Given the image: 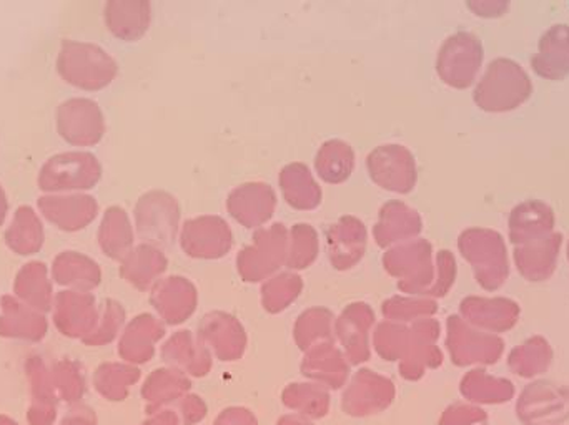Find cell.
Instances as JSON below:
<instances>
[{
	"label": "cell",
	"mask_w": 569,
	"mask_h": 425,
	"mask_svg": "<svg viewBox=\"0 0 569 425\" xmlns=\"http://www.w3.org/2000/svg\"><path fill=\"white\" fill-rule=\"evenodd\" d=\"M461 256L473 267L475 280L485 291H498L510 277V256L505 237L491 227H468L458 236Z\"/></svg>",
	"instance_id": "cell-3"
},
{
	"label": "cell",
	"mask_w": 569,
	"mask_h": 425,
	"mask_svg": "<svg viewBox=\"0 0 569 425\" xmlns=\"http://www.w3.org/2000/svg\"><path fill=\"white\" fill-rule=\"evenodd\" d=\"M52 280L69 291L90 293L102 281L99 263L79 251H62L52 263Z\"/></svg>",
	"instance_id": "cell-30"
},
{
	"label": "cell",
	"mask_w": 569,
	"mask_h": 425,
	"mask_svg": "<svg viewBox=\"0 0 569 425\" xmlns=\"http://www.w3.org/2000/svg\"><path fill=\"white\" fill-rule=\"evenodd\" d=\"M99 314L92 293L63 290L53 300V323L63 336L86 340L96 330Z\"/></svg>",
	"instance_id": "cell-18"
},
{
	"label": "cell",
	"mask_w": 569,
	"mask_h": 425,
	"mask_svg": "<svg viewBox=\"0 0 569 425\" xmlns=\"http://www.w3.org/2000/svg\"><path fill=\"white\" fill-rule=\"evenodd\" d=\"M303 291V277L295 271L273 274L262 284V304L270 313L287 310Z\"/></svg>",
	"instance_id": "cell-43"
},
{
	"label": "cell",
	"mask_w": 569,
	"mask_h": 425,
	"mask_svg": "<svg viewBox=\"0 0 569 425\" xmlns=\"http://www.w3.org/2000/svg\"><path fill=\"white\" fill-rule=\"evenodd\" d=\"M57 72L70 85L97 92L116 80L119 63L96 43L67 39L60 43Z\"/></svg>",
	"instance_id": "cell-2"
},
{
	"label": "cell",
	"mask_w": 569,
	"mask_h": 425,
	"mask_svg": "<svg viewBox=\"0 0 569 425\" xmlns=\"http://www.w3.org/2000/svg\"><path fill=\"white\" fill-rule=\"evenodd\" d=\"M107 29L117 39L133 42L142 39L152 22L149 0H109L103 9Z\"/></svg>",
	"instance_id": "cell-27"
},
{
	"label": "cell",
	"mask_w": 569,
	"mask_h": 425,
	"mask_svg": "<svg viewBox=\"0 0 569 425\" xmlns=\"http://www.w3.org/2000/svg\"><path fill=\"white\" fill-rule=\"evenodd\" d=\"M441 425H488V414L475 404L458 403L445 411Z\"/></svg>",
	"instance_id": "cell-52"
},
{
	"label": "cell",
	"mask_w": 569,
	"mask_h": 425,
	"mask_svg": "<svg viewBox=\"0 0 569 425\" xmlns=\"http://www.w3.org/2000/svg\"><path fill=\"white\" fill-rule=\"evenodd\" d=\"M139 370L129 364L107 363L97 370L96 386L103 396L119 401L126 396L129 387L139 380Z\"/></svg>",
	"instance_id": "cell-46"
},
{
	"label": "cell",
	"mask_w": 569,
	"mask_h": 425,
	"mask_svg": "<svg viewBox=\"0 0 569 425\" xmlns=\"http://www.w3.org/2000/svg\"><path fill=\"white\" fill-rule=\"evenodd\" d=\"M169 266L166 251L152 244L140 243L120 261V276L140 291L152 290Z\"/></svg>",
	"instance_id": "cell-29"
},
{
	"label": "cell",
	"mask_w": 569,
	"mask_h": 425,
	"mask_svg": "<svg viewBox=\"0 0 569 425\" xmlns=\"http://www.w3.org/2000/svg\"><path fill=\"white\" fill-rule=\"evenodd\" d=\"M150 303L166 323L179 324L192 316L199 303V294L189 277L170 274L152 287Z\"/></svg>",
	"instance_id": "cell-20"
},
{
	"label": "cell",
	"mask_w": 569,
	"mask_h": 425,
	"mask_svg": "<svg viewBox=\"0 0 569 425\" xmlns=\"http://www.w3.org/2000/svg\"><path fill=\"white\" fill-rule=\"evenodd\" d=\"M189 380L179 370H159L147 380L143 396L152 399H166L176 396L189 387Z\"/></svg>",
	"instance_id": "cell-49"
},
{
	"label": "cell",
	"mask_w": 569,
	"mask_h": 425,
	"mask_svg": "<svg viewBox=\"0 0 569 425\" xmlns=\"http://www.w3.org/2000/svg\"><path fill=\"white\" fill-rule=\"evenodd\" d=\"M166 327L152 314L133 317L120 337L119 353L132 364L147 363L153 356L157 341L162 340Z\"/></svg>",
	"instance_id": "cell-31"
},
{
	"label": "cell",
	"mask_w": 569,
	"mask_h": 425,
	"mask_svg": "<svg viewBox=\"0 0 569 425\" xmlns=\"http://www.w3.org/2000/svg\"><path fill=\"white\" fill-rule=\"evenodd\" d=\"M533 95V82L527 70L513 59L498 57L478 79L473 100L488 113H507L520 109Z\"/></svg>",
	"instance_id": "cell-1"
},
{
	"label": "cell",
	"mask_w": 569,
	"mask_h": 425,
	"mask_svg": "<svg viewBox=\"0 0 569 425\" xmlns=\"http://www.w3.org/2000/svg\"><path fill=\"white\" fill-rule=\"evenodd\" d=\"M531 69L538 77L561 82L569 77V26L557 23L541 36L538 52L531 57Z\"/></svg>",
	"instance_id": "cell-26"
},
{
	"label": "cell",
	"mask_w": 569,
	"mask_h": 425,
	"mask_svg": "<svg viewBox=\"0 0 569 425\" xmlns=\"http://www.w3.org/2000/svg\"><path fill=\"white\" fill-rule=\"evenodd\" d=\"M333 314L327 307H310L295 323V340L301 350H310L320 343H331Z\"/></svg>",
	"instance_id": "cell-42"
},
{
	"label": "cell",
	"mask_w": 569,
	"mask_h": 425,
	"mask_svg": "<svg viewBox=\"0 0 569 425\" xmlns=\"http://www.w3.org/2000/svg\"><path fill=\"white\" fill-rule=\"evenodd\" d=\"M460 316L485 333H508L520 323L521 307L510 297L468 296L460 303Z\"/></svg>",
	"instance_id": "cell-14"
},
{
	"label": "cell",
	"mask_w": 569,
	"mask_h": 425,
	"mask_svg": "<svg viewBox=\"0 0 569 425\" xmlns=\"http://www.w3.org/2000/svg\"><path fill=\"white\" fill-rule=\"evenodd\" d=\"M280 189L288 205L297 210L317 209L323 199L320 183L315 180L308 165L301 162L288 163L280 170Z\"/></svg>",
	"instance_id": "cell-35"
},
{
	"label": "cell",
	"mask_w": 569,
	"mask_h": 425,
	"mask_svg": "<svg viewBox=\"0 0 569 425\" xmlns=\"http://www.w3.org/2000/svg\"><path fill=\"white\" fill-rule=\"evenodd\" d=\"M385 317L397 323H415V321L433 317L438 313L437 300L423 296H391L381 306Z\"/></svg>",
	"instance_id": "cell-45"
},
{
	"label": "cell",
	"mask_w": 569,
	"mask_h": 425,
	"mask_svg": "<svg viewBox=\"0 0 569 425\" xmlns=\"http://www.w3.org/2000/svg\"><path fill=\"white\" fill-rule=\"evenodd\" d=\"M97 240L106 256L122 261L133 250L136 241V231L129 213L120 206H109L100 221Z\"/></svg>",
	"instance_id": "cell-36"
},
{
	"label": "cell",
	"mask_w": 569,
	"mask_h": 425,
	"mask_svg": "<svg viewBox=\"0 0 569 425\" xmlns=\"http://www.w3.org/2000/svg\"><path fill=\"white\" fill-rule=\"evenodd\" d=\"M461 396L475 406H501L517 396L515 384L507 377L491 376L483 367L465 374L460 383Z\"/></svg>",
	"instance_id": "cell-33"
},
{
	"label": "cell",
	"mask_w": 569,
	"mask_h": 425,
	"mask_svg": "<svg viewBox=\"0 0 569 425\" xmlns=\"http://www.w3.org/2000/svg\"><path fill=\"white\" fill-rule=\"evenodd\" d=\"M383 266L388 274L398 277L400 291L428 297L437 274L433 244L418 236L387 247Z\"/></svg>",
	"instance_id": "cell-4"
},
{
	"label": "cell",
	"mask_w": 569,
	"mask_h": 425,
	"mask_svg": "<svg viewBox=\"0 0 569 425\" xmlns=\"http://www.w3.org/2000/svg\"><path fill=\"white\" fill-rule=\"evenodd\" d=\"M47 327L46 316L40 311L12 294L0 297V336L37 343L46 336Z\"/></svg>",
	"instance_id": "cell-28"
},
{
	"label": "cell",
	"mask_w": 569,
	"mask_h": 425,
	"mask_svg": "<svg viewBox=\"0 0 569 425\" xmlns=\"http://www.w3.org/2000/svg\"><path fill=\"white\" fill-rule=\"evenodd\" d=\"M371 180L388 192L410 193L417 186L418 165L413 153L400 143H383L367 159Z\"/></svg>",
	"instance_id": "cell-11"
},
{
	"label": "cell",
	"mask_w": 569,
	"mask_h": 425,
	"mask_svg": "<svg viewBox=\"0 0 569 425\" xmlns=\"http://www.w3.org/2000/svg\"><path fill=\"white\" fill-rule=\"evenodd\" d=\"M39 212L59 230L76 233L96 220L99 203L87 193H52L40 196Z\"/></svg>",
	"instance_id": "cell-17"
},
{
	"label": "cell",
	"mask_w": 569,
	"mask_h": 425,
	"mask_svg": "<svg viewBox=\"0 0 569 425\" xmlns=\"http://www.w3.org/2000/svg\"><path fill=\"white\" fill-rule=\"evenodd\" d=\"M563 241V234L555 231L550 236L541 237L533 243L515 246L513 261L518 273L530 283L551 280L557 273Z\"/></svg>",
	"instance_id": "cell-21"
},
{
	"label": "cell",
	"mask_w": 569,
	"mask_h": 425,
	"mask_svg": "<svg viewBox=\"0 0 569 425\" xmlns=\"http://www.w3.org/2000/svg\"><path fill=\"white\" fill-rule=\"evenodd\" d=\"M325 241L331 266L340 271L350 270L360 263L367 251V226L360 217L345 214L328 224Z\"/></svg>",
	"instance_id": "cell-15"
},
{
	"label": "cell",
	"mask_w": 569,
	"mask_h": 425,
	"mask_svg": "<svg viewBox=\"0 0 569 425\" xmlns=\"http://www.w3.org/2000/svg\"><path fill=\"white\" fill-rule=\"evenodd\" d=\"M485 49L475 33L455 32L441 43L437 55L438 77L453 89H470L483 67Z\"/></svg>",
	"instance_id": "cell-9"
},
{
	"label": "cell",
	"mask_w": 569,
	"mask_h": 425,
	"mask_svg": "<svg viewBox=\"0 0 569 425\" xmlns=\"http://www.w3.org/2000/svg\"><path fill=\"white\" fill-rule=\"evenodd\" d=\"M53 387L59 389L60 396L66 401H77L82 396L83 373L80 364L70 360L60 361L52 371Z\"/></svg>",
	"instance_id": "cell-50"
},
{
	"label": "cell",
	"mask_w": 569,
	"mask_h": 425,
	"mask_svg": "<svg viewBox=\"0 0 569 425\" xmlns=\"http://www.w3.org/2000/svg\"><path fill=\"white\" fill-rule=\"evenodd\" d=\"M517 417L525 425H561L569 419V389L553 381H531L517 399Z\"/></svg>",
	"instance_id": "cell-10"
},
{
	"label": "cell",
	"mask_w": 569,
	"mask_h": 425,
	"mask_svg": "<svg viewBox=\"0 0 569 425\" xmlns=\"http://www.w3.org/2000/svg\"><path fill=\"white\" fill-rule=\"evenodd\" d=\"M7 247L19 256H32L46 241L42 220L32 206H19L3 234Z\"/></svg>",
	"instance_id": "cell-37"
},
{
	"label": "cell",
	"mask_w": 569,
	"mask_h": 425,
	"mask_svg": "<svg viewBox=\"0 0 569 425\" xmlns=\"http://www.w3.org/2000/svg\"><path fill=\"white\" fill-rule=\"evenodd\" d=\"M179 200L166 190H150L137 200L133 209L136 230L143 243L169 250L180 231Z\"/></svg>",
	"instance_id": "cell-5"
},
{
	"label": "cell",
	"mask_w": 569,
	"mask_h": 425,
	"mask_svg": "<svg viewBox=\"0 0 569 425\" xmlns=\"http://www.w3.org/2000/svg\"><path fill=\"white\" fill-rule=\"evenodd\" d=\"M123 323H126V310L122 304L116 300L103 301L96 330L83 340V343L87 346H102V344L110 343L116 340Z\"/></svg>",
	"instance_id": "cell-48"
},
{
	"label": "cell",
	"mask_w": 569,
	"mask_h": 425,
	"mask_svg": "<svg viewBox=\"0 0 569 425\" xmlns=\"http://www.w3.org/2000/svg\"><path fill=\"white\" fill-rule=\"evenodd\" d=\"M505 340L468 324L460 314L447 321V347L451 361L460 367H487L500 363Z\"/></svg>",
	"instance_id": "cell-8"
},
{
	"label": "cell",
	"mask_w": 569,
	"mask_h": 425,
	"mask_svg": "<svg viewBox=\"0 0 569 425\" xmlns=\"http://www.w3.org/2000/svg\"><path fill=\"white\" fill-rule=\"evenodd\" d=\"M567 256H568V261H569V243H568V247H567Z\"/></svg>",
	"instance_id": "cell-55"
},
{
	"label": "cell",
	"mask_w": 569,
	"mask_h": 425,
	"mask_svg": "<svg viewBox=\"0 0 569 425\" xmlns=\"http://www.w3.org/2000/svg\"><path fill=\"white\" fill-rule=\"evenodd\" d=\"M320 240L317 230L308 223H297L288 230L287 264L290 271L305 270L317 260Z\"/></svg>",
	"instance_id": "cell-44"
},
{
	"label": "cell",
	"mask_w": 569,
	"mask_h": 425,
	"mask_svg": "<svg viewBox=\"0 0 569 425\" xmlns=\"http://www.w3.org/2000/svg\"><path fill=\"white\" fill-rule=\"evenodd\" d=\"M441 327L435 317L410 324V343L401 357L400 371L407 380H418L425 371L435 370L443 363V353L437 346Z\"/></svg>",
	"instance_id": "cell-16"
},
{
	"label": "cell",
	"mask_w": 569,
	"mask_h": 425,
	"mask_svg": "<svg viewBox=\"0 0 569 425\" xmlns=\"http://www.w3.org/2000/svg\"><path fill=\"white\" fill-rule=\"evenodd\" d=\"M410 343V326L397 321H383L375 330V347L383 360L395 361L403 357Z\"/></svg>",
	"instance_id": "cell-47"
},
{
	"label": "cell",
	"mask_w": 569,
	"mask_h": 425,
	"mask_svg": "<svg viewBox=\"0 0 569 425\" xmlns=\"http://www.w3.org/2000/svg\"><path fill=\"white\" fill-rule=\"evenodd\" d=\"M102 179V165L93 153L66 152L53 155L40 169L39 189L52 193H83Z\"/></svg>",
	"instance_id": "cell-6"
},
{
	"label": "cell",
	"mask_w": 569,
	"mask_h": 425,
	"mask_svg": "<svg viewBox=\"0 0 569 425\" xmlns=\"http://www.w3.org/2000/svg\"><path fill=\"white\" fill-rule=\"evenodd\" d=\"M277 209V193L269 183L249 182L236 186L227 199V210L246 227L266 226Z\"/></svg>",
	"instance_id": "cell-19"
},
{
	"label": "cell",
	"mask_w": 569,
	"mask_h": 425,
	"mask_svg": "<svg viewBox=\"0 0 569 425\" xmlns=\"http://www.w3.org/2000/svg\"><path fill=\"white\" fill-rule=\"evenodd\" d=\"M468 7L473 10L475 16L485 17V19H497L503 17L510 9V2L507 0H471Z\"/></svg>",
	"instance_id": "cell-53"
},
{
	"label": "cell",
	"mask_w": 569,
	"mask_h": 425,
	"mask_svg": "<svg viewBox=\"0 0 569 425\" xmlns=\"http://www.w3.org/2000/svg\"><path fill=\"white\" fill-rule=\"evenodd\" d=\"M13 293L17 300L40 313L52 311L56 294L49 276V266L42 261H29L23 264L13 281Z\"/></svg>",
	"instance_id": "cell-32"
},
{
	"label": "cell",
	"mask_w": 569,
	"mask_h": 425,
	"mask_svg": "<svg viewBox=\"0 0 569 425\" xmlns=\"http://www.w3.org/2000/svg\"><path fill=\"white\" fill-rule=\"evenodd\" d=\"M301 370L308 377L338 387L348 376L347 357L333 343H320L308 350Z\"/></svg>",
	"instance_id": "cell-39"
},
{
	"label": "cell",
	"mask_w": 569,
	"mask_h": 425,
	"mask_svg": "<svg viewBox=\"0 0 569 425\" xmlns=\"http://www.w3.org/2000/svg\"><path fill=\"white\" fill-rule=\"evenodd\" d=\"M555 351L543 336H531L508 354V370L521 380L537 381L553 364Z\"/></svg>",
	"instance_id": "cell-34"
},
{
	"label": "cell",
	"mask_w": 569,
	"mask_h": 425,
	"mask_svg": "<svg viewBox=\"0 0 569 425\" xmlns=\"http://www.w3.org/2000/svg\"><path fill=\"white\" fill-rule=\"evenodd\" d=\"M288 230L283 223H272L259 227L253 233L252 243L237 254L240 276L249 283L269 280L287 264Z\"/></svg>",
	"instance_id": "cell-7"
},
{
	"label": "cell",
	"mask_w": 569,
	"mask_h": 425,
	"mask_svg": "<svg viewBox=\"0 0 569 425\" xmlns=\"http://www.w3.org/2000/svg\"><path fill=\"white\" fill-rule=\"evenodd\" d=\"M421 230H423L421 214L407 203L391 200L385 203L378 213L373 237L378 246L390 247L420 236Z\"/></svg>",
	"instance_id": "cell-25"
},
{
	"label": "cell",
	"mask_w": 569,
	"mask_h": 425,
	"mask_svg": "<svg viewBox=\"0 0 569 425\" xmlns=\"http://www.w3.org/2000/svg\"><path fill=\"white\" fill-rule=\"evenodd\" d=\"M315 170L323 182L331 185L347 182L355 170L353 146L345 140H327L315 156Z\"/></svg>",
	"instance_id": "cell-40"
},
{
	"label": "cell",
	"mask_w": 569,
	"mask_h": 425,
	"mask_svg": "<svg viewBox=\"0 0 569 425\" xmlns=\"http://www.w3.org/2000/svg\"><path fill=\"white\" fill-rule=\"evenodd\" d=\"M391 397H393V383L368 370L358 371L345 394V401L353 404L355 407L380 406L388 403Z\"/></svg>",
	"instance_id": "cell-41"
},
{
	"label": "cell",
	"mask_w": 569,
	"mask_h": 425,
	"mask_svg": "<svg viewBox=\"0 0 569 425\" xmlns=\"http://www.w3.org/2000/svg\"><path fill=\"white\" fill-rule=\"evenodd\" d=\"M180 244L189 256L219 260L232 250V227L219 214H200L182 224Z\"/></svg>",
	"instance_id": "cell-12"
},
{
	"label": "cell",
	"mask_w": 569,
	"mask_h": 425,
	"mask_svg": "<svg viewBox=\"0 0 569 425\" xmlns=\"http://www.w3.org/2000/svg\"><path fill=\"white\" fill-rule=\"evenodd\" d=\"M57 132L73 146H93L106 135V117L90 99H70L57 110Z\"/></svg>",
	"instance_id": "cell-13"
},
{
	"label": "cell",
	"mask_w": 569,
	"mask_h": 425,
	"mask_svg": "<svg viewBox=\"0 0 569 425\" xmlns=\"http://www.w3.org/2000/svg\"><path fill=\"white\" fill-rule=\"evenodd\" d=\"M373 323L375 313L370 304L367 303L348 304L338 316L335 331H337L338 340L343 344L351 363L360 364L370 357L368 336H370Z\"/></svg>",
	"instance_id": "cell-24"
},
{
	"label": "cell",
	"mask_w": 569,
	"mask_h": 425,
	"mask_svg": "<svg viewBox=\"0 0 569 425\" xmlns=\"http://www.w3.org/2000/svg\"><path fill=\"white\" fill-rule=\"evenodd\" d=\"M435 263H437V274H435L433 286L428 293V297H431V300L447 296L453 287L458 274L457 257L450 250L438 251L435 254Z\"/></svg>",
	"instance_id": "cell-51"
},
{
	"label": "cell",
	"mask_w": 569,
	"mask_h": 425,
	"mask_svg": "<svg viewBox=\"0 0 569 425\" xmlns=\"http://www.w3.org/2000/svg\"><path fill=\"white\" fill-rule=\"evenodd\" d=\"M557 227V214L548 203L540 200H527L511 210L508 217V236L513 246L533 243L550 236Z\"/></svg>",
	"instance_id": "cell-23"
},
{
	"label": "cell",
	"mask_w": 569,
	"mask_h": 425,
	"mask_svg": "<svg viewBox=\"0 0 569 425\" xmlns=\"http://www.w3.org/2000/svg\"><path fill=\"white\" fill-rule=\"evenodd\" d=\"M162 356L167 363L177 370H186L193 376H203L212 366V357L202 341L192 336L190 331H179L173 334L166 346L162 347Z\"/></svg>",
	"instance_id": "cell-38"
},
{
	"label": "cell",
	"mask_w": 569,
	"mask_h": 425,
	"mask_svg": "<svg viewBox=\"0 0 569 425\" xmlns=\"http://www.w3.org/2000/svg\"><path fill=\"white\" fill-rule=\"evenodd\" d=\"M199 337L206 346L212 347L213 353L222 361L239 360L247 346V334L242 323L223 311H213L203 317Z\"/></svg>",
	"instance_id": "cell-22"
},
{
	"label": "cell",
	"mask_w": 569,
	"mask_h": 425,
	"mask_svg": "<svg viewBox=\"0 0 569 425\" xmlns=\"http://www.w3.org/2000/svg\"><path fill=\"white\" fill-rule=\"evenodd\" d=\"M7 213H9V202H7L6 192H3L2 185H0V226L6 221Z\"/></svg>",
	"instance_id": "cell-54"
}]
</instances>
